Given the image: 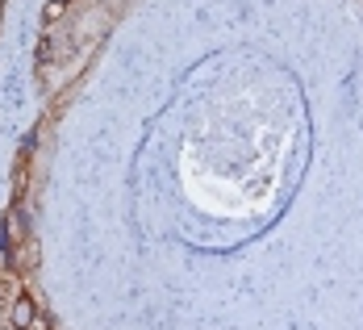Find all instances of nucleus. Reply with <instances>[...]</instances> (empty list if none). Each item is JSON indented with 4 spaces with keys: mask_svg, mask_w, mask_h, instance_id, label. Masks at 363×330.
<instances>
[{
    "mask_svg": "<svg viewBox=\"0 0 363 330\" xmlns=\"http://www.w3.org/2000/svg\"><path fill=\"white\" fill-rule=\"evenodd\" d=\"M34 318H38V309H34V301H30V297H21V301H17V305H13V326H34Z\"/></svg>",
    "mask_w": 363,
    "mask_h": 330,
    "instance_id": "f257e3e1",
    "label": "nucleus"
}]
</instances>
